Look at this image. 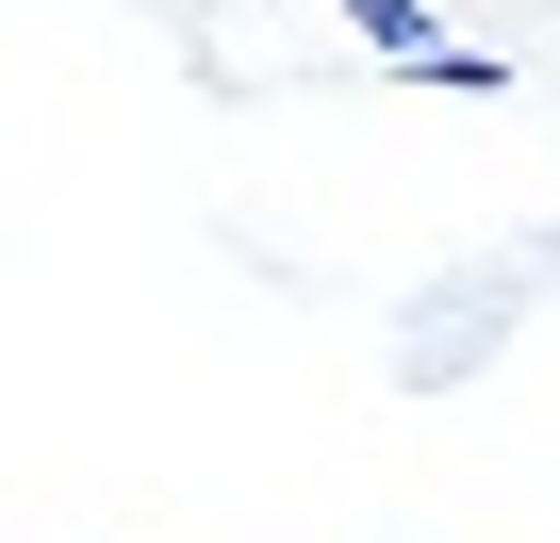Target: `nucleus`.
I'll list each match as a JSON object with an SVG mask.
<instances>
[{
	"label": "nucleus",
	"instance_id": "1",
	"mask_svg": "<svg viewBox=\"0 0 560 543\" xmlns=\"http://www.w3.org/2000/svg\"><path fill=\"white\" fill-rule=\"evenodd\" d=\"M347 17L380 34V67H412V50H429V0H347Z\"/></svg>",
	"mask_w": 560,
	"mask_h": 543
}]
</instances>
